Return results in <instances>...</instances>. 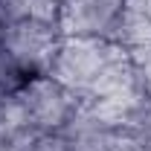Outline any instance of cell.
I'll return each instance as SVG.
<instances>
[{
    "instance_id": "obj_1",
    "label": "cell",
    "mask_w": 151,
    "mask_h": 151,
    "mask_svg": "<svg viewBox=\"0 0 151 151\" xmlns=\"http://www.w3.org/2000/svg\"><path fill=\"white\" fill-rule=\"evenodd\" d=\"M0 44L23 73L35 78V76H50L58 50L64 44V32L52 20L26 18L0 26Z\"/></svg>"
},
{
    "instance_id": "obj_2",
    "label": "cell",
    "mask_w": 151,
    "mask_h": 151,
    "mask_svg": "<svg viewBox=\"0 0 151 151\" xmlns=\"http://www.w3.org/2000/svg\"><path fill=\"white\" fill-rule=\"evenodd\" d=\"M18 99L23 105V113H26V125H29V131L35 137L61 134L64 125L73 119V113L81 105L52 76H35V78H29L18 90Z\"/></svg>"
},
{
    "instance_id": "obj_3",
    "label": "cell",
    "mask_w": 151,
    "mask_h": 151,
    "mask_svg": "<svg viewBox=\"0 0 151 151\" xmlns=\"http://www.w3.org/2000/svg\"><path fill=\"white\" fill-rule=\"evenodd\" d=\"M125 0H64L61 32L64 38H105L116 41Z\"/></svg>"
},
{
    "instance_id": "obj_4",
    "label": "cell",
    "mask_w": 151,
    "mask_h": 151,
    "mask_svg": "<svg viewBox=\"0 0 151 151\" xmlns=\"http://www.w3.org/2000/svg\"><path fill=\"white\" fill-rule=\"evenodd\" d=\"M122 131L108 113H102L96 105H78L73 119L64 125V142L70 151H111L116 134Z\"/></svg>"
},
{
    "instance_id": "obj_5",
    "label": "cell",
    "mask_w": 151,
    "mask_h": 151,
    "mask_svg": "<svg viewBox=\"0 0 151 151\" xmlns=\"http://www.w3.org/2000/svg\"><path fill=\"white\" fill-rule=\"evenodd\" d=\"M116 41L125 50L151 44V0H125Z\"/></svg>"
},
{
    "instance_id": "obj_6",
    "label": "cell",
    "mask_w": 151,
    "mask_h": 151,
    "mask_svg": "<svg viewBox=\"0 0 151 151\" xmlns=\"http://www.w3.org/2000/svg\"><path fill=\"white\" fill-rule=\"evenodd\" d=\"M35 134L26 125L23 105L15 93H0V142H32Z\"/></svg>"
},
{
    "instance_id": "obj_7",
    "label": "cell",
    "mask_w": 151,
    "mask_h": 151,
    "mask_svg": "<svg viewBox=\"0 0 151 151\" xmlns=\"http://www.w3.org/2000/svg\"><path fill=\"white\" fill-rule=\"evenodd\" d=\"M26 81H29V76L9 58V52H6L3 44H0V93H15Z\"/></svg>"
},
{
    "instance_id": "obj_8",
    "label": "cell",
    "mask_w": 151,
    "mask_h": 151,
    "mask_svg": "<svg viewBox=\"0 0 151 151\" xmlns=\"http://www.w3.org/2000/svg\"><path fill=\"white\" fill-rule=\"evenodd\" d=\"M131 61H134V73H137V81H139L142 96L151 99V44L131 50Z\"/></svg>"
},
{
    "instance_id": "obj_9",
    "label": "cell",
    "mask_w": 151,
    "mask_h": 151,
    "mask_svg": "<svg viewBox=\"0 0 151 151\" xmlns=\"http://www.w3.org/2000/svg\"><path fill=\"white\" fill-rule=\"evenodd\" d=\"M111 151H151V145H148V142H142L139 137H134L131 131H125V128H122V131L116 134Z\"/></svg>"
},
{
    "instance_id": "obj_10",
    "label": "cell",
    "mask_w": 151,
    "mask_h": 151,
    "mask_svg": "<svg viewBox=\"0 0 151 151\" xmlns=\"http://www.w3.org/2000/svg\"><path fill=\"white\" fill-rule=\"evenodd\" d=\"M26 151H70V148L61 134H44V137H35Z\"/></svg>"
}]
</instances>
